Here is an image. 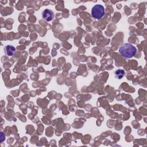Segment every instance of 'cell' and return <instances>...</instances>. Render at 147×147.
<instances>
[{
    "mask_svg": "<svg viewBox=\"0 0 147 147\" xmlns=\"http://www.w3.org/2000/svg\"><path fill=\"white\" fill-rule=\"evenodd\" d=\"M5 139V135L3 134V133H1V141L3 142L4 141V140Z\"/></svg>",
    "mask_w": 147,
    "mask_h": 147,
    "instance_id": "obj_6",
    "label": "cell"
},
{
    "mask_svg": "<svg viewBox=\"0 0 147 147\" xmlns=\"http://www.w3.org/2000/svg\"><path fill=\"white\" fill-rule=\"evenodd\" d=\"M137 51V48L130 43H125L119 48V52L121 55L127 59H130L135 56Z\"/></svg>",
    "mask_w": 147,
    "mask_h": 147,
    "instance_id": "obj_1",
    "label": "cell"
},
{
    "mask_svg": "<svg viewBox=\"0 0 147 147\" xmlns=\"http://www.w3.org/2000/svg\"><path fill=\"white\" fill-rule=\"evenodd\" d=\"M55 14L53 11L49 9H44L42 12V19L47 22L52 21L54 18Z\"/></svg>",
    "mask_w": 147,
    "mask_h": 147,
    "instance_id": "obj_3",
    "label": "cell"
},
{
    "mask_svg": "<svg viewBox=\"0 0 147 147\" xmlns=\"http://www.w3.org/2000/svg\"><path fill=\"white\" fill-rule=\"evenodd\" d=\"M91 15L95 19H101L105 16V7L100 4L94 5L91 9Z\"/></svg>",
    "mask_w": 147,
    "mask_h": 147,
    "instance_id": "obj_2",
    "label": "cell"
},
{
    "mask_svg": "<svg viewBox=\"0 0 147 147\" xmlns=\"http://www.w3.org/2000/svg\"><path fill=\"white\" fill-rule=\"evenodd\" d=\"M125 72L123 69H117L115 71V76L117 79H122L124 75H125Z\"/></svg>",
    "mask_w": 147,
    "mask_h": 147,
    "instance_id": "obj_5",
    "label": "cell"
},
{
    "mask_svg": "<svg viewBox=\"0 0 147 147\" xmlns=\"http://www.w3.org/2000/svg\"><path fill=\"white\" fill-rule=\"evenodd\" d=\"M16 52V48L11 45H7L4 48V52L8 56H13Z\"/></svg>",
    "mask_w": 147,
    "mask_h": 147,
    "instance_id": "obj_4",
    "label": "cell"
}]
</instances>
